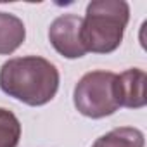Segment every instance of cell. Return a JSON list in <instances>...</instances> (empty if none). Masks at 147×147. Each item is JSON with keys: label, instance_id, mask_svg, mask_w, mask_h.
I'll return each instance as SVG.
<instances>
[{"label": "cell", "instance_id": "cell-1", "mask_svg": "<svg viewBox=\"0 0 147 147\" xmlns=\"http://www.w3.org/2000/svg\"><path fill=\"white\" fill-rule=\"evenodd\" d=\"M59 69L38 55L14 57L0 67V90L9 97L31 106H45L59 90Z\"/></svg>", "mask_w": 147, "mask_h": 147}, {"label": "cell", "instance_id": "cell-2", "mask_svg": "<svg viewBox=\"0 0 147 147\" xmlns=\"http://www.w3.org/2000/svg\"><path fill=\"white\" fill-rule=\"evenodd\" d=\"M130 21V5L125 0H94L82 18V43L87 52L111 54L121 42Z\"/></svg>", "mask_w": 147, "mask_h": 147}, {"label": "cell", "instance_id": "cell-3", "mask_svg": "<svg viewBox=\"0 0 147 147\" xmlns=\"http://www.w3.org/2000/svg\"><path fill=\"white\" fill-rule=\"evenodd\" d=\"M116 76L111 71H90L80 78L73 90V102L80 114L100 119L119 109Z\"/></svg>", "mask_w": 147, "mask_h": 147}, {"label": "cell", "instance_id": "cell-4", "mask_svg": "<svg viewBox=\"0 0 147 147\" xmlns=\"http://www.w3.org/2000/svg\"><path fill=\"white\" fill-rule=\"evenodd\" d=\"M49 40L57 54L66 59H80L87 54L82 43V18L76 14H62L50 23Z\"/></svg>", "mask_w": 147, "mask_h": 147}, {"label": "cell", "instance_id": "cell-5", "mask_svg": "<svg viewBox=\"0 0 147 147\" xmlns=\"http://www.w3.org/2000/svg\"><path fill=\"white\" fill-rule=\"evenodd\" d=\"M145 83L147 75L144 69L131 67L116 76V95L119 107L140 109L147 104L145 97Z\"/></svg>", "mask_w": 147, "mask_h": 147}, {"label": "cell", "instance_id": "cell-6", "mask_svg": "<svg viewBox=\"0 0 147 147\" xmlns=\"http://www.w3.org/2000/svg\"><path fill=\"white\" fill-rule=\"evenodd\" d=\"M26 38L24 23L9 12H0V55H9L18 50Z\"/></svg>", "mask_w": 147, "mask_h": 147}, {"label": "cell", "instance_id": "cell-7", "mask_svg": "<svg viewBox=\"0 0 147 147\" xmlns=\"http://www.w3.org/2000/svg\"><path fill=\"white\" fill-rule=\"evenodd\" d=\"M145 138L138 128L121 126L99 137L92 147H144Z\"/></svg>", "mask_w": 147, "mask_h": 147}, {"label": "cell", "instance_id": "cell-8", "mask_svg": "<svg viewBox=\"0 0 147 147\" xmlns=\"http://www.w3.org/2000/svg\"><path fill=\"white\" fill-rule=\"evenodd\" d=\"M21 140V123L18 116L0 107V147H18Z\"/></svg>", "mask_w": 147, "mask_h": 147}]
</instances>
